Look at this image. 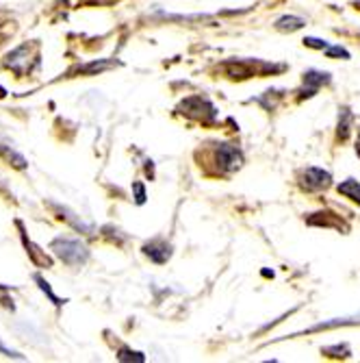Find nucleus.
I'll return each instance as SVG.
<instances>
[{"instance_id":"obj_1","label":"nucleus","mask_w":360,"mask_h":363,"mask_svg":"<svg viewBox=\"0 0 360 363\" xmlns=\"http://www.w3.org/2000/svg\"><path fill=\"white\" fill-rule=\"evenodd\" d=\"M50 250L68 266H83V263L89 259V250L85 244H81L79 240H70V238H57L50 244Z\"/></svg>"},{"instance_id":"obj_2","label":"nucleus","mask_w":360,"mask_h":363,"mask_svg":"<svg viewBox=\"0 0 360 363\" xmlns=\"http://www.w3.org/2000/svg\"><path fill=\"white\" fill-rule=\"evenodd\" d=\"M178 109L185 116L195 118V120H211V118H215V107L207 101V98H202V96H191V98H187V101L180 103Z\"/></svg>"},{"instance_id":"obj_3","label":"nucleus","mask_w":360,"mask_h":363,"mask_svg":"<svg viewBox=\"0 0 360 363\" xmlns=\"http://www.w3.org/2000/svg\"><path fill=\"white\" fill-rule=\"evenodd\" d=\"M217 163L223 172H233L243 166V152L235 144H219Z\"/></svg>"},{"instance_id":"obj_4","label":"nucleus","mask_w":360,"mask_h":363,"mask_svg":"<svg viewBox=\"0 0 360 363\" xmlns=\"http://www.w3.org/2000/svg\"><path fill=\"white\" fill-rule=\"evenodd\" d=\"M330 181H332L330 172H325L321 168H306L300 177V187L306 191H317V189L328 187Z\"/></svg>"},{"instance_id":"obj_5","label":"nucleus","mask_w":360,"mask_h":363,"mask_svg":"<svg viewBox=\"0 0 360 363\" xmlns=\"http://www.w3.org/2000/svg\"><path fill=\"white\" fill-rule=\"evenodd\" d=\"M144 252L154 263H166L172 257V246L168 242H163V240H154V242H150V244L144 246Z\"/></svg>"},{"instance_id":"obj_6","label":"nucleus","mask_w":360,"mask_h":363,"mask_svg":"<svg viewBox=\"0 0 360 363\" xmlns=\"http://www.w3.org/2000/svg\"><path fill=\"white\" fill-rule=\"evenodd\" d=\"M325 83H330V74H325V72H315V70L306 72V74H304V85L308 87V89H306V96H313V94L319 89V85H325Z\"/></svg>"},{"instance_id":"obj_7","label":"nucleus","mask_w":360,"mask_h":363,"mask_svg":"<svg viewBox=\"0 0 360 363\" xmlns=\"http://www.w3.org/2000/svg\"><path fill=\"white\" fill-rule=\"evenodd\" d=\"M54 209L61 213V218H63L65 222H70V224H72L76 230H83V233H91V230H93V226H91V224H85V222H83V220H81L76 213H72L70 209H65V207H57V205H54Z\"/></svg>"},{"instance_id":"obj_8","label":"nucleus","mask_w":360,"mask_h":363,"mask_svg":"<svg viewBox=\"0 0 360 363\" xmlns=\"http://www.w3.org/2000/svg\"><path fill=\"white\" fill-rule=\"evenodd\" d=\"M337 191H339L341 196L349 198V201H354V203H358V205H360V183H358L356 179H347V181H343V183L337 187Z\"/></svg>"},{"instance_id":"obj_9","label":"nucleus","mask_w":360,"mask_h":363,"mask_svg":"<svg viewBox=\"0 0 360 363\" xmlns=\"http://www.w3.org/2000/svg\"><path fill=\"white\" fill-rule=\"evenodd\" d=\"M306 24V20L298 18V16H282L280 20H276V28L282 33H293V30H300Z\"/></svg>"},{"instance_id":"obj_10","label":"nucleus","mask_w":360,"mask_h":363,"mask_svg":"<svg viewBox=\"0 0 360 363\" xmlns=\"http://www.w3.org/2000/svg\"><path fill=\"white\" fill-rule=\"evenodd\" d=\"M0 157H5L13 168H18V170H24L26 168V159L20 155V152H16L13 148H9V146H5V144H0Z\"/></svg>"},{"instance_id":"obj_11","label":"nucleus","mask_w":360,"mask_h":363,"mask_svg":"<svg viewBox=\"0 0 360 363\" xmlns=\"http://www.w3.org/2000/svg\"><path fill=\"white\" fill-rule=\"evenodd\" d=\"M22 240H24V246H26V250H28V255L33 257V261H35L37 263V266H46V268H50L52 266V261L48 259V257H40V248H35V246H33L28 240H26V235L22 233Z\"/></svg>"},{"instance_id":"obj_12","label":"nucleus","mask_w":360,"mask_h":363,"mask_svg":"<svg viewBox=\"0 0 360 363\" xmlns=\"http://www.w3.org/2000/svg\"><path fill=\"white\" fill-rule=\"evenodd\" d=\"M349 126H352V113H349V109H343L341 118H339V140L341 142H345L349 138V130H352Z\"/></svg>"},{"instance_id":"obj_13","label":"nucleus","mask_w":360,"mask_h":363,"mask_svg":"<svg viewBox=\"0 0 360 363\" xmlns=\"http://www.w3.org/2000/svg\"><path fill=\"white\" fill-rule=\"evenodd\" d=\"M33 279H35V283L40 285V289H42V291H44V294L48 296V298H50V301H52V303H54L57 307H61V305L65 303V301H61V298H57V296L52 294V289H50V285H48V283H46V281H44V279H42L40 274H35V277H33Z\"/></svg>"},{"instance_id":"obj_14","label":"nucleus","mask_w":360,"mask_h":363,"mask_svg":"<svg viewBox=\"0 0 360 363\" xmlns=\"http://www.w3.org/2000/svg\"><path fill=\"white\" fill-rule=\"evenodd\" d=\"M111 61H95V63H89V65H83V68H79V72H103V70H109L111 68Z\"/></svg>"},{"instance_id":"obj_15","label":"nucleus","mask_w":360,"mask_h":363,"mask_svg":"<svg viewBox=\"0 0 360 363\" xmlns=\"http://www.w3.org/2000/svg\"><path fill=\"white\" fill-rule=\"evenodd\" d=\"M117 359L120 361H146V357L141 354V352H133V350H128V348H122L120 350V354H117Z\"/></svg>"},{"instance_id":"obj_16","label":"nucleus","mask_w":360,"mask_h":363,"mask_svg":"<svg viewBox=\"0 0 360 363\" xmlns=\"http://www.w3.org/2000/svg\"><path fill=\"white\" fill-rule=\"evenodd\" d=\"M304 46H308V48H317V50H325L330 44L325 42V40H317V38H306L304 40Z\"/></svg>"},{"instance_id":"obj_17","label":"nucleus","mask_w":360,"mask_h":363,"mask_svg":"<svg viewBox=\"0 0 360 363\" xmlns=\"http://www.w3.org/2000/svg\"><path fill=\"white\" fill-rule=\"evenodd\" d=\"M325 55L328 57H343V59H349V52L341 46H328L325 48Z\"/></svg>"},{"instance_id":"obj_18","label":"nucleus","mask_w":360,"mask_h":363,"mask_svg":"<svg viewBox=\"0 0 360 363\" xmlns=\"http://www.w3.org/2000/svg\"><path fill=\"white\" fill-rule=\"evenodd\" d=\"M323 352L328 354V352H337L335 357H347L349 354V346H328V348H323Z\"/></svg>"},{"instance_id":"obj_19","label":"nucleus","mask_w":360,"mask_h":363,"mask_svg":"<svg viewBox=\"0 0 360 363\" xmlns=\"http://www.w3.org/2000/svg\"><path fill=\"white\" fill-rule=\"evenodd\" d=\"M133 189H135V194H137V205H144V203H146V189H144V185H141V183H135Z\"/></svg>"},{"instance_id":"obj_20","label":"nucleus","mask_w":360,"mask_h":363,"mask_svg":"<svg viewBox=\"0 0 360 363\" xmlns=\"http://www.w3.org/2000/svg\"><path fill=\"white\" fill-rule=\"evenodd\" d=\"M0 352H5L7 357H16V359H24L22 354H18V352H13V350H9L3 342H0Z\"/></svg>"},{"instance_id":"obj_21","label":"nucleus","mask_w":360,"mask_h":363,"mask_svg":"<svg viewBox=\"0 0 360 363\" xmlns=\"http://www.w3.org/2000/svg\"><path fill=\"white\" fill-rule=\"evenodd\" d=\"M356 155L360 157V133H358V142H356Z\"/></svg>"}]
</instances>
